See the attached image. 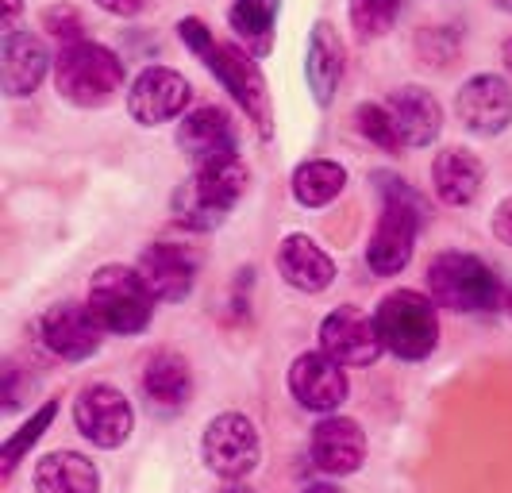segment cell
Segmentation results:
<instances>
[{"label":"cell","mask_w":512,"mask_h":493,"mask_svg":"<svg viewBox=\"0 0 512 493\" xmlns=\"http://www.w3.org/2000/svg\"><path fill=\"white\" fill-rule=\"evenodd\" d=\"M35 490L39 493H101V474L93 459L77 451H51L35 467Z\"/></svg>","instance_id":"24"},{"label":"cell","mask_w":512,"mask_h":493,"mask_svg":"<svg viewBox=\"0 0 512 493\" xmlns=\"http://www.w3.org/2000/svg\"><path fill=\"white\" fill-rule=\"evenodd\" d=\"M455 112H459L462 128L474 135H497L512 124V89L505 78L497 74H478L459 89L455 97Z\"/></svg>","instance_id":"15"},{"label":"cell","mask_w":512,"mask_h":493,"mask_svg":"<svg viewBox=\"0 0 512 493\" xmlns=\"http://www.w3.org/2000/svg\"><path fill=\"white\" fill-rule=\"evenodd\" d=\"M401 16V0H351V24L362 39H378Z\"/></svg>","instance_id":"28"},{"label":"cell","mask_w":512,"mask_h":493,"mask_svg":"<svg viewBox=\"0 0 512 493\" xmlns=\"http://www.w3.org/2000/svg\"><path fill=\"white\" fill-rule=\"evenodd\" d=\"M54 85L58 97L77 108H101L124 89V62L101 43H70L54 58Z\"/></svg>","instance_id":"3"},{"label":"cell","mask_w":512,"mask_h":493,"mask_svg":"<svg viewBox=\"0 0 512 493\" xmlns=\"http://www.w3.org/2000/svg\"><path fill=\"white\" fill-rule=\"evenodd\" d=\"M366 459V436L355 420L347 416H328L312 428V463L316 470L332 474V478H347L355 474Z\"/></svg>","instance_id":"16"},{"label":"cell","mask_w":512,"mask_h":493,"mask_svg":"<svg viewBox=\"0 0 512 493\" xmlns=\"http://www.w3.org/2000/svg\"><path fill=\"white\" fill-rule=\"evenodd\" d=\"M428 289H432V301L451 312H493L505 305V289L493 266L466 251L436 255L428 266Z\"/></svg>","instance_id":"4"},{"label":"cell","mask_w":512,"mask_h":493,"mask_svg":"<svg viewBox=\"0 0 512 493\" xmlns=\"http://www.w3.org/2000/svg\"><path fill=\"white\" fill-rule=\"evenodd\" d=\"M43 27L51 31L54 39H62V47L81 43V31H85V27H81V16H77L74 8H66V4H62V8H47V12H43Z\"/></svg>","instance_id":"30"},{"label":"cell","mask_w":512,"mask_h":493,"mask_svg":"<svg viewBox=\"0 0 512 493\" xmlns=\"http://www.w3.org/2000/svg\"><path fill=\"white\" fill-rule=\"evenodd\" d=\"M493 235L512 247V197H505V201L497 205V212H493Z\"/></svg>","instance_id":"32"},{"label":"cell","mask_w":512,"mask_h":493,"mask_svg":"<svg viewBox=\"0 0 512 493\" xmlns=\"http://www.w3.org/2000/svg\"><path fill=\"white\" fill-rule=\"evenodd\" d=\"M93 316L101 320L104 332L116 336H139L151 324L154 297L143 286L139 270L131 266H101L89 282V301H85Z\"/></svg>","instance_id":"6"},{"label":"cell","mask_w":512,"mask_h":493,"mask_svg":"<svg viewBox=\"0 0 512 493\" xmlns=\"http://www.w3.org/2000/svg\"><path fill=\"white\" fill-rule=\"evenodd\" d=\"M220 493H255V490H251V486H243V482H228Z\"/></svg>","instance_id":"36"},{"label":"cell","mask_w":512,"mask_h":493,"mask_svg":"<svg viewBox=\"0 0 512 493\" xmlns=\"http://www.w3.org/2000/svg\"><path fill=\"white\" fill-rule=\"evenodd\" d=\"M178 35H181V43H185V47H189V51L197 54V58H201V54H205L208 47H212V43H216V39H212V35H208V27L201 24V20H197V16H189V20H181V24H178Z\"/></svg>","instance_id":"31"},{"label":"cell","mask_w":512,"mask_h":493,"mask_svg":"<svg viewBox=\"0 0 512 493\" xmlns=\"http://www.w3.org/2000/svg\"><path fill=\"white\" fill-rule=\"evenodd\" d=\"M39 336L47 343V351H54L58 359L66 363H81L89 355L101 351V320L93 316L89 305H77V301H62L47 309V316L39 320Z\"/></svg>","instance_id":"11"},{"label":"cell","mask_w":512,"mask_h":493,"mask_svg":"<svg viewBox=\"0 0 512 493\" xmlns=\"http://www.w3.org/2000/svg\"><path fill=\"white\" fill-rule=\"evenodd\" d=\"M343 185H347V170L339 162L312 158V162H301L293 174V197L305 208H324L343 193Z\"/></svg>","instance_id":"26"},{"label":"cell","mask_w":512,"mask_h":493,"mask_svg":"<svg viewBox=\"0 0 512 493\" xmlns=\"http://www.w3.org/2000/svg\"><path fill=\"white\" fill-rule=\"evenodd\" d=\"M278 12H282V0H235L228 12L231 31L235 39L247 47V54L274 51V27H278Z\"/></svg>","instance_id":"25"},{"label":"cell","mask_w":512,"mask_h":493,"mask_svg":"<svg viewBox=\"0 0 512 493\" xmlns=\"http://www.w3.org/2000/svg\"><path fill=\"white\" fill-rule=\"evenodd\" d=\"M505 312H509V316H512V289H509V293H505Z\"/></svg>","instance_id":"39"},{"label":"cell","mask_w":512,"mask_h":493,"mask_svg":"<svg viewBox=\"0 0 512 493\" xmlns=\"http://www.w3.org/2000/svg\"><path fill=\"white\" fill-rule=\"evenodd\" d=\"M482 182H486V166L466 147H447L432 162V185H436V197L443 205H470L482 193Z\"/></svg>","instance_id":"21"},{"label":"cell","mask_w":512,"mask_h":493,"mask_svg":"<svg viewBox=\"0 0 512 493\" xmlns=\"http://www.w3.org/2000/svg\"><path fill=\"white\" fill-rule=\"evenodd\" d=\"M320 351L328 359H335L339 366L378 363V355L385 351L378 320L359 309H351V305L328 312L324 324H320Z\"/></svg>","instance_id":"9"},{"label":"cell","mask_w":512,"mask_h":493,"mask_svg":"<svg viewBox=\"0 0 512 493\" xmlns=\"http://www.w3.org/2000/svg\"><path fill=\"white\" fill-rule=\"evenodd\" d=\"M178 147L193 158V166L231 158L235 155V124L228 120L224 108L201 104V108L185 112V120L178 124Z\"/></svg>","instance_id":"18"},{"label":"cell","mask_w":512,"mask_h":493,"mask_svg":"<svg viewBox=\"0 0 512 493\" xmlns=\"http://www.w3.org/2000/svg\"><path fill=\"white\" fill-rule=\"evenodd\" d=\"M247 166L239 155L216 158V162H201L193 166V174L178 185L174 193V216L193 232H212L231 216V208L239 205V197L247 193Z\"/></svg>","instance_id":"1"},{"label":"cell","mask_w":512,"mask_h":493,"mask_svg":"<svg viewBox=\"0 0 512 493\" xmlns=\"http://www.w3.org/2000/svg\"><path fill=\"white\" fill-rule=\"evenodd\" d=\"M193 97V89H189V81L181 78L178 70H170V66H151V70H143L135 85H131L128 93V112L135 124H143V128H154V124H166V120H178L181 112H185V104Z\"/></svg>","instance_id":"12"},{"label":"cell","mask_w":512,"mask_h":493,"mask_svg":"<svg viewBox=\"0 0 512 493\" xmlns=\"http://www.w3.org/2000/svg\"><path fill=\"white\" fill-rule=\"evenodd\" d=\"M54 413H58V401H47V405H43L39 413L31 416V420H27L20 432L12 436V440L4 443V455H0V474H4V478H12V474H16L20 459H24L27 451H31V443H35L39 436H43V432H47V428H51Z\"/></svg>","instance_id":"27"},{"label":"cell","mask_w":512,"mask_h":493,"mask_svg":"<svg viewBox=\"0 0 512 493\" xmlns=\"http://www.w3.org/2000/svg\"><path fill=\"white\" fill-rule=\"evenodd\" d=\"M305 74L316 104H332L339 78H343V43H339V35H335V27L328 20H320L308 35Z\"/></svg>","instance_id":"23"},{"label":"cell","mask_w":512,"mask_h":493,"mask_svg":"<svg viewBox=\"0 0 512 493\" xmlns=\"http://www.w3.org/2000/svg\"><path fill=\"white\" fill-rule=\"evenodd\" d=\"M385 112L393 120V131H397L401 147H428V143H436L439 131H443V108L420 85H405V89L389 93Z\"/></svg>","instance_id":"17"},{"label":"cell","mask_w":512,"mask_h":493,"mask_svg":"<svg viewBox=\"0 0 512 493\" xmlns=\"http://www.w3.org/2000/svg\"><path fill=\"white\" fill-rule=\"evenodd\" d=\"M51 54L39 35L31 31H12L4 35V54H0V74H4V93L8 97H27L47 78Z\"/></svg>","instance_id":"19"},{"label":"cell","mask_w":512,"mask_h":493,"mask_svg":"<svg viewBox=\"0 0 512 493\" xmlns=\"http://www.w3.org/2000/svg\"><path fill=\"white\" fill-rule=\"evenodd\" d=\"M505 70H509V74H512V39H509V43H505Z\"/></svg>","instance_id":"37"},{"label":"cell","mask_w":512,"mask_h":493,"mask_svg":"<svg viewBox=\"0 0 512 493\" xmlns=\"http://www.w3.org/2000/svg\"><path fill=\"white\" fill-rule=\"evenodd\" d=\"M378 189H382V216H378V228H374L370 247H366V266L374 274L389 278V274H401L409 266L416 232L424 220V205L401 178L378 174Z\"/></svg>","instance_id":"2"},{"label":"cell","mask_w":512,"mask_h":493,"mask_svg":"<svg viewBox=\"0 0 512 493\" xmlns=\"http://www.w3.org/2000/svg\"><path fill=\"white\" fill-rule=\"evenodd\" d=\"M289 390L308 413H332L347 401V374L324 351H305L289 366Z\"/></svg>","instance_id":"14"},{"label":"cell","mask_w":512,"mask_h":493,"mask_svg":"<svg viewBox=\"0 0 512 493\" xmlns=\"http://www.w3.org/2000/svg\"><path fill=\"white\" fill-rule=\"evenodd\" d=\"M374 320H378L385 351H393L397 359L420 363V359H428L436 351L439 316L432 297H424L416 289H397V293H389L378 305Z\"/></svg>","instance_id":"5"},{"label":"cell","mask_w":512,"mask_h":493,"mask_svg":"<svg viewBox=\"0 0 512 493\" xmlns=\"http://www.w3.org/2000/svg\"><path fill=\"white\" fill-rule=\"evenodd\" d=\"M16 16H20V0H4V35L16 31Z\"/></svg>","instance_id":"34"},{"label":"cell","mask_w":512,"mask_h":493,"mask_svg":"<svg viewBox=\"0 0 512 493\" xmlns=\"http://www.w3.org/2000/svg\"><path fill=\"white\" fill-rule=\"evenodd\" d=\"M97 4L112 16H139V12L151 8V0H97Z\"/></svg>","instance_id":"33"},{"label":"cell","mask_w":512,"mask_h":493,"mask_svg":"<svg viewBox=\"0 0 512 493\" xmlns=\"http://www.w3.org/2000/svg\"><path fill=\"white\" fill-rule=\"evenodd\" d=\"M205 467L224 478V482H243L262 459V440H258L255 420H247L243 413H220L205 428Z\"/></svg>","instance_id":"7"},{"label":"cell","mask_w":512,"mask_h":493,"mask_svg":"<svg viewBox=\"0 0 512 493\" xmlns=\"http://www.w3.org/2000/svg\"><path fill=\"white\" fill-rule=\"evenodd\" d=\"M278 270L285 282L301 293H320L332 286L335 278L332 255L320 243H312L308 235H285V243L278 247Z\"/></svg>","instance_id":"22"},{"label":"cell","mask_w":512,"mask_h":493,"mask_svg":"<svg viewBox=\"0 0 512 493\" xmlns=\"http://www.w3.org/2000/svg\"><path fill=\"white\" fill-rule=\"evenodd\" d=\"M305 493H347V490H339V486H332V482H316V486H308Z\"/></svg>","instance_id":"35"},{"label":"cell","mask_w":512,"mask_h":493,"mask_svg":"<svg viewBox=\"0 0 512 493\" xmlns=\"http://www.w3.org/2000/svg\"><path fill=\"white\" fill-rule=\"evenodd\" d=\"M493 4H497L501 12H512V0H493Z\"/></svg>","instance_id":"38"},{"label":"cell","mask_w":512,"mask_h":493,"mask_svg":"<svg viewBox=\"0 0 512 493\" xmlns=\"http://www.w3.org/2000/svg\"><path fill=\"white\" fill-rule=\"evenodd\" d=\"M139 278L143 286L151 289L154 301H185L193 293V282H197V270H201V259L193 247H181V243H154L139 255Z\"/></svg>","instance_id":"13"},{"label":"cell","mask_w":512,"mask_h":493,"mask_svg":"<svg viewBox=\"0 0 512 493\" xmlns=\"http://www.w3.org/2000/svg\"><path fill=\"white\" fill-rule=\"evenodd\" d=\"M355 120H359V131L370 143H378L382 151H401V139H397V131H393V120H389L385 104H362Z\"/></svg>","instance_id":"29"},{"label":"cell","mask_w":512,"mask_h":493,"mask_svg":"<svg viewBox=\"0 0 512 493\" xmlns=\"http://www.w3.org/2000/svg\"><path fill=\"white\" fill-rule=\"evenodd\" d=\"M201 62L224 81V89L255 120V128L262 135H270V97H266V81H262L258 66L251 62V54H243L239 47H228V43H212L201 54Z\"/></svg>","instance_id":"8"},{"label":"cell","mask_w":512,"mask_h":493,"mask_svg":"<svg viewBox=\"0 0 512 493\" xmlns=\"http://www.w3.org/2000/svg\"><path fill=\"white\" fill-rule=\"evenodd\" d=\"M143 393H147L154 413L174 416L193 397V370L178 351H158L143 366Z\"/></svg>","instance_id":"20"},{"label":"cell","mask_w":512,"mask_h":493,"mask_svg":"<svg viewBox=\"0 0 512 493\" xmlns=\"http://www.w3.org/2000/svg\"><path fill=\"white\" fill-rule=\"evenodd\" d=\"M77 432L97 447H120L135 428L131 401L116 386H85L74 401Z\"/></svg>","instance_id":"10"}]
</instances>
